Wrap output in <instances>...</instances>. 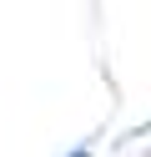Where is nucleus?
<instances>
[{
	"mask_svg": "<svg viewBox=\"0 0 151 157\" xmlns=\"http://www.w3.org/2000/svg\"><path fill=\"white\" fill-rule=\"evenodd\" d=\"M76 157H91V152H76Z\"/></svg>",
	"mask_w": 151,
	"mask_h": 157,
	"instance_id": "f257e3e1",
	"label": "nucleus"
}]
</instances>
